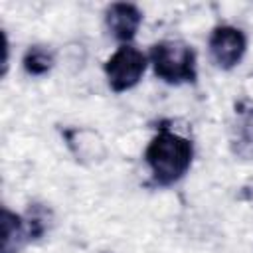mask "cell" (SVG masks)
<instances>
[{"mask_svg":"<svg viewBox=\"0 0 253 253\" xmlns=\"http://www.w3.org/2000/svg\"><path fill=\"white\" fill-rule=\"evenodd\" d=\"M247 43V36L241 28L231 24H217L211 28L208 38L210 61L221 71H231L245 57Z\"/></svg>","mask_w":253,"mask_h":253,"instance_id":"cell-4","label":"cell"},{"mask_svg":"<svg viewBox=\"0 0 253 253\" xmlns=\"http://www.w3.org/2000/svg\"><path fill=\"white\" fill-rule=\"evenodd\" d=\"M146 55L154 77L162 83L178 87L198 81V55L190 43L182 40H160L150 45Z\"/></svg>","mask_w":253,"mask_h":253,"instance_id":"cell-2","label":"cell"},{"mask_svg":"<svg viewBox=\"0 0 253 253\" xmlns=\"http://www.w3.org/2000/svg\"><path fill=\"white\" fill-rule=\"evenodd\" d=\"M2 239H0V253H20L24 245H28V233L24 215L12 211L10 208H2Z\"/></svg>","mask_w":253,"mask_h":253,"instance_id":"cell-8","label":"cell"},{"mask_svg":"<svg viewBox=\"0 0 253 253\" xmlns=\"http://www.w3.org/2000/svg\"><path fill=\"white\" fill-rule=\"evenodd\" d=\"M0 36H2V51H4V55H2V71H0V75L4 77L6 73H8V55H10V42H8V34H6V30H0Z\"/></svg>","mask_w":253,"mask_h":253,"instance_id":"cell-11","label":"cell"},{"mask_svg":"<svg viewBox=\"0 0 253 253\" xmlns=\"http://www.w3.org/2000/svg\"><path fill=\"white\" fill-rule=\"evenodd\" d=\"M229 150L235 158L253 160V109H235V121L229 126Z\"/></svg>","mask_w":253,"mask_h":253,"instance_id":"cell-7","label":"cell"},{"mask_svg":"<svg viewBox=\"0 0 253 253\" xmlns=\"http://www.w3.org/2000/svg\"><path fill=\"white\" fill-rule=\"evenodd\" d=\"M61 136L65 138L67 148L73 152V156L79 162H101L107 156L105 144L103 140L97 136V132L89 130V128H79V126H71L61 130Z\"/></svg>","mask_w":253,"mask_h":253,"instance_id":"cell-6","label":"cell"},{"mask_svg":"<svg viewBox=\"0 0 253 253\" xmlns=\"http://www.w3.org/2000/svg\"><path fill=\"white\" fill-rule=\"evenodd\" d=\"M142 10L130 2H115L109 4L105 10V28L113 40L123 43H132L142 24Z\"/></svg>","mask_w":253,"mask_h":253,"instance_id":"cell-5","label":"cell"},{"mask_svg":"<svg viewBox=\"0 0 253 253\" xmlns=\"http://www.w3.org/2000/svg\"><path fill=\"white\" fill-rule=\"evenodd\" d=\"M146 67L148 55L132 43H123L105 59L103 73L113 93H125L142 81Z\"/></svg>","mask_w":253,"mask_h":253,"instance_id":"cell-3","label":"cell"},{"mask_svg":"<svg viewBox=\"0 0 253 253\" xmlns=\"http://www.w3.org/2000/svg\"><path fill=\"white\" fill-rule=\"evenodd\" d=\"M22 215H24L26 233H28V241L30 243H36L42 237H45V233L49 231L51 221H53V213L45 204L32 202L28 206L26 213H22Z\"/></svg>","mask_w":253,"mask_h":253,"instance_id":"cell-9","label":"cell"},{"mask_svg":"<svg viewBox=\"0 0 253 253\" xmlns=\"http://www.w3.org/2000/svg\"><path fill=\"white\" fill-rule=\"evenodd\" d=\"M55 65V53L42 43L30 45L22 55V67L32 77H43L47 75Z\"/></svg>","mask_w":253,"mask_h":253,"instance_id":"cell-10","label":"cell"},{"mask_svg":"<svg viewBox=\"0 0 253 253\" xmlns=\"http://www.w3.org/2000/svg\"><path fill=\"white\" fill-rule=\"evenodd\" d=\"M196 148L192 138L162 123L142 154L150 174V184L156 188H170L178 184L190 172Z\"/></svg>","mask_w":253,"mask_h":253,"instance_id":"cell-1","label":"cell"}]
</instances>
